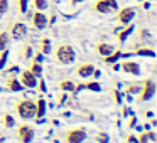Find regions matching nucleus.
<instances>
[{"mask_svg": "<svg viewBox=\"0 0 157 143\" xmlns=\"http://www.w3.org/2000/svg\"><path fill=\"white\" fill-rule=\"evenodd\" d=\"M15 109H17L19 116L24 119H31L36 116V101H31V99H21L15 105Z\"/></svg>", "mask_w": 157, "mask_h": 143, "instance_id": "nucleus-1", "label": "nucleus"}, {"mask_svg": "<svg viewBox=\"0 0 157 143\" xmlns=\"http://www.w3.org/2000/svg\"><path fill=\"white\" fill-rule=\"evenodd\" d=\"M75 57H76V52L71 46L61 44L56 49V59H58L59 62H63V64H71V62L75 61Z\"/></svg>", "mask_w": 157, "mask_h": 143, "instance_id": "nucleus-2", "label": "nucleus"}, {"mask_svg": "<svg viewBox=\"0 0 157 143\" xmlns=\"http://www.w3.org/2000/svg\"><path fill=\"white\" fill-rule=\"evenodd\" d=\"M91 9L98 14H108L112 10H117L118 4H117V0H96Z\"/></svg>", "mask_w": 157, "mask_h": 143, "instance_id": "nucleus-3", "label": "nucleus"}, {"mask_svg": "<svg viewBox=\"0 0 157 143\" xmlns=\"http://www.w3.org/2000/svg\"><path fill=\"white\" fill-rule=\"evenodd\" d=\"M86 138V133L83 128H73L68 130L64 135V141L66 143H83V140Z\"/></svg>", "mask_w": 157, "mask_h": 143, "instance_id": "nucleus-4", "label": "nucleus"}, {"mask_svg": "<svg viewBox=\"0 0 157 143\" xmlns=\"http://www.w3.org/2000/svg\"><path fill=\"white\" fill-rule=\"evenodd\" d=\"M17 138L21 143H31L32 138H34V128L29 125H22L19 126L17 130Z\"/></svg>", "mask_w": 157, "mask_h": 143, "instance_id": "nucleus-5", "label": "nucleus"}, {"mask_svg": "<svg viewBox=\"0 0 157 143\" xmlns=\"http://www.w3.org/2000/svg\"><path fill=\"white\" fill-rule=\"evenodd\" d=\"M133 15H135V10H133L132 7H122L118 12H117V20L120 22V24L127 25L132 22Z\"/></svg>", "mask_w": 157, "mask_h": 143, "instance_id": "nucleus-6", "label": "nucleus"}, {"mask_svg": "<svg viewBox=\"0 0 157 143\" xmlns=\"http://www.w3.org/2000/svg\"><path fill=\"white\" fill-rule=\"evenodd\" d=\"M154 93H155V84H154V81L147 79L144 88H142V91H140V94H139V101H147V99H150L154 96Z\"/></svg>", "mask_w": 157, "mask_h": 143, "instance_id": "nucleus-7", "label": "nucleus"}, {"mask_svg": "<svg viewBox=\"0 0 157 143\" xmlns=\"http://www.w3.org/2000/svg\"><path fill=\"white\" fill-rule=\"evenodd\" d=\"M25 34H27L25 24H22V22H14V24L10 25V35L14 39H21V37H24Z\"/></svg>", "mask_w": 157, "mask_h": 143, "instance_id": "nucleus-8", "label": "nucleus"}, {"mask_svg": "<svg viewBox=\"0 0 157 143\" xmlns=\"http://www.w3.org/2000/svg\"><path fill=\"white\" fill-rule=\"evenodd\" d=\"M21 82L24 86H27V88H36L37 86V76H34L31 71H22Z\"/></svg>", "mask_w": 157, "mask_h": 143, "instance_id": "nucleus-9", "label": "nucleus"}, {"mask_svg": "<svg viewBox=\"0 0 157 143\" xmlns=\"http://www.w3.org/2000/svg\"><path fill=\"white\" fill-rule=\"evenodd\" d=\"M31 20H32V25H34V29H44L46 25H48V17H46L42 12H39V10L32 14Z\"/></svg>", "mask_w": 157, "mask_h": 143, "instance_id": "nucleus-10", "label": "nucleus"}, {"mask_svg": "<svg viewBox=\"0 0 157 143\" xmlns=\"http://www.w3.org/2000/svg\"><path fill=\"white\" fill-rule=\"evenodd\" d=\"M76 72H78L79 78L86 79V78H90V76L95 72V69H93L91 64H79L78 68H76Z\"/></svg>", "mask_w": 157, "mask_h": 143, "instance_id": "nucleus-11", "label": "nucleus"}, {"mask_svg": "<svg viewBox=\"0 0 157 143\" xmlns=\"http://www.w3.org/2000/svg\"><path fill=\"white\" fill-rule=\"evenodd\" d=\"M122 69L125 72H128V74H133V76H139L140 74V68H139V64L137 62H123L122 64Z\"/></svg>", "mask_w": 157, "mask_h": 143, "instance_id": "nucleus-12", "label": "nucleus"}, {"mask_svg": "<svg viewBox=\"0 0 157 143\" xmlns=\"http://www.w3.org/2000/svg\"><path fill=\"white\" fill-rule=\"evenodd\" d=\"M96 52H98L100 56H103V57H106V56H110L112 52H115V49L110 44H98L96 46Z\"/></svg>", "mask_w": 157, "mask_h": 143, "instance_id": "nucleus-13", "label": "nucleus"}, {"mask_svg": "<svg viewBox=\"0 0 157 143\" xmlns=\"http://www.w3.org/2000/svg\"><path fill=\"white\" fill-rule=\"evenodd\" d=\"M7 88L10 89V91L17 93V91H21V89H22V84H21V81H19L15 76H10V78L7 79Z\"/></svg>", "mask_w": 157, "mask_h": 143, "instance_id": "nucleus-14", "label": "nucleus"}, {"mask_svg": "<svg viewBox=\"0 0 157 143\" xmlns=\"http://www.w3.org/2000/svg\"><path fill=\"white\" fill-rule=\"evenodd\" d=\"M44 111H46V101L44 99H39L37 103H36V116H44Z\"/></svg>", "mask_w": 157, "mask_h": 143, "instance_id": "nucleus-15", "label": "nucleus"}, {"mask_svg": "<svg viewBox=\"0 0 157 143\" xmlns=\"http://www.w3.org/2000/svg\"><path fill=\"white\" fill-rule=\"evenodd\" d=\"M32 7L39 12L46 10L48 9V0H32Z\"/></svg>", "mask_w": 157, "mask_h": 143, "instance_id": "nucleus-16", "label": "nucleus"}, {"mask_svg": "<svg viewBox=\"0 0 157 143\" xmlns=\"http://www.w3.org/2000/svg\"><path fill=\"white\" fill-rule=\"evenodd\" d=\"M41 51H42V54H48V52L51 51V41H49L48 37H44L41 41Z\"/></svg>", "mask_w": 157, "mask_h": 143, "instance_id": "nucleus-17", "label": "nucleus"}, {"mask_svg": "<svg viewBox=\"0 0 157 143\" xmlns=\"http://www.w3.org/2000/svg\"><path fill=\"white\" fill-rule=\"evenodd\" d=\"M132 29H133V25H130V27H127L125 31L120 32V34H118V41H120V42H125V39L128 37L130 34H132Z\"/></svg>", "mask_w": 157, "mask_h": 143, "instance_id": "nucleus-18", "label": "nucleus"}, {"mask_svg": "<svg viewBox=\"0 0 157 143\" xmlns=\"http://www.w3.org/2000/svg\"><path fill=\"white\" fill-rule=\"evenodd\" d=\"M7 44H9V35L5 32H0V51L7 49Z\"/></svg>", "mask_w": 157, "mask_h": 143, "instance_id": "nucleus-19", "label": "nucleus"}, {"mask_svg": "<svg viewBox=\"0 0 157 143\" xmlns=\"http://www.w3.org/2000/svg\"><path fill=\"white\" fill-rule=\"evenodd\" d=\"M17 7H19V12H21V14H25V12H27V7H29V0H17Z\"/></svg>", "mask_w": 157, "mask_h": 143, "instance_id": "nucleus-20", "label": "nucleus"}, {"mask_svg": "<svg viewBox=\"0 0 157 143\" xmlns=\"http://www.w3.org/2000/svg\"><path fill=\"white\" fill-rule=\"evenodd\" d=\"M29 71H31L34 76H41L42 68H41V64H39V62H32V64H31V69H29Z\"/></svg>", "mask_w": 157, "mask_h": 143, "instance_id": "nucleus-21", "label": "nucleus"}, {"mask_svg": "<svg viewBox=\"0 0 157 143\" xmlns=\"http://www.w3.org/2000/svg\"><path fill=\"white\" fill-rule=\"evenodd\" d=\"M61 89H64V91H75L76 86L73 84L71 81H63V82H61Z\"/></svg>", "mask_w": 157, "mask_h": 143, "instance_id": "nucleus-22", "label": "nucleus"}, {"mask_svg": "<svg viewBox=\"0 0 157 143\" xmlns=\"http://www.w3.org/2000/svg\"><path fill=\"white\" fill-rule=\"evenodd\" d=\"M118 57H120V52H112L110 56H106V57H105V61H106V64H113Z\"/></svg>", "mask_w": 157, "mask_h": 143, "instance_id": "nucleus-23", "label": "nucleus"}, {"mask_svg": "<svg viewBox=\"0 0 157 143\" xmlns=\"http://www.w3.org/2000/svg\"><path fill=\"white\" fill-rule=\"evenodd\" d=\"M7 57H9V52H7V49H4V51H2V54H0V69H4V68H5Z\"/></svg>", "mask_w": 157, "mask_h": 143, "instance_id": "nucleus-24", "label": "nucleus"}, {"mask_svg": "<svg viewBox=\"0 0 157 143\" xmlns=\"http://www.w3.org/2000/svg\"><path fill=\"white\" fill-rule=\"evenodd\" d=\"M7 9H9V0H0V17L7 12Z\"/></svg>", "mask_w": 157, "mask_h": 143, "instance_id": "nucleus-25", "label": "nucleus"}, {"mask_svg": "<svg viewBox=\"0 0 157 143\" xmlns=\"http://www.w3.org/2000/svg\"><path fill=\"white\" fill-rule=\"evenodd\" d=\"M14 118H12L10 115H4V125L5 126H9V128H10V126H14Z\"/></svg>", "mask_w": 157, "mask_h": 143, "instance_id": "nucleus-26", "label": "nucleus"}, {"mask_svg": "<svg viewBox=\"0 0 157 143\" xmlns=\"http://www.w3.org/2000/svg\"><path fill=\"white\" fill-rule=\"evenodd\" d=\"M24 51H22V56H24V57H29V56L32 54V51H31V47H29V46H24Z\"/></svg>", "mask_w": 157, "mask_h": 143, "instance_id": "nucleus-27", "label": "nucleus"}, {"mask_svg": "<svg viewBox=\"0 0 157 143\" xmlns=\"http://www.w3.org/2000/svg\"><path fill=\"white\" fill-rule=\"evenodd\" d=\"M86 88L88 89H93V91H100V84H96V82H91V84H86Z\"/></svg>", "mask_w": 157, "mask_h": 143, "instance_id": "nucleus-28", "label": "nucleus"}, {"mask_svg": "<svg viewBox=\"0 0 157 143\" xmlns=\"http://www.w3.org/2000/svg\"><path fill=\"white\" fill-rule=\"evenodd\" d=\"M137 52H139L140 56H144V54L145 56H154V51H149V49H144V51L140 49V51H137Z\"/></svg>", "mask_w": 157, "mask_h": 143, "instance_id": "nucleus-29", "label": "nucleus"}, {"mask_svg": "<svg viewBox=\"0 0 157 143\" xmlns=\"http://www.w3.org/2000/svg\"><path fill=\"white\" fill-rule=\"evenodd\" d=\"M98 141H100V143H106V141H108V136H106V135H100Z\"/></svg>", "mask_w": 157, "mask_h": 143, "instance_id": "nucleus-30", "label": "nucleus"}, {"mask_svg": "<svg viewBox=\"0 0 157 143\" xmlns=\"http://www.w3.org/2000/svg\"><path fill=\"white\" fill-rule=\"evenodd\" d=\"M71 2V5H76V4H79V2H85V0H69Z\"/></svg>", "mask_w": 157, "mask_h": 143, "instance_id": "nucleus-31", "label": "nucleus"}]
</instances>
